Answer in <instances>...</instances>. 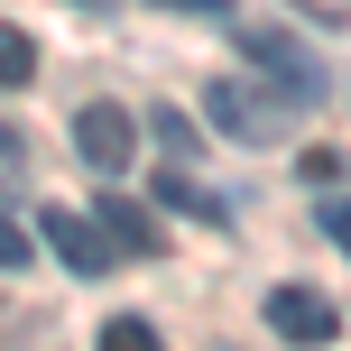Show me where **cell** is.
Here are the masks:
<instances>
[{"label":"cell","instance_id":"ba28073f","mask_svg":"<svg viewBox=\"0 0 351 351\" xmlns=\"http://www.w3.org/2000/svg\"><path fill=\"white\" fill-rule=\"evenodd\" d=\"M158 194H167L176 213H194V222H222V194H204V185H185V176H167Z\"/></svg>","mask_w":351,"mask_h":351},{"label":"cell","instance_id":"277c9868","mask_svg":"<svg viewBox=\"0 0 351 351\" xmlns=\"http://www.w3.org/2000/svg\"><path fill=\"white\" fill-rule=\"evenodd\" d=\"M241 47H250V65H259L268 84H287L296 102H315V93H324V65H315V56L296 47V37H278V28H250Z\"/></svg>","mask_w":351,"mask_h":351},{"label":"cell","instance_id":"8fae6325","mask_svg":"<svg viewBox=\"0 0 351 351\" xmlns=\"http://www.w3.org/2000/svg\"><path fill=\"white\" fill-rule=\"evenodd\" d=\"M0 268H28V231H19L10 213H0Z\"/></svg>","mask_w":351,"mask_h":351},{"label":"cell","instance_id":"5bb4252c","mask_svg":"<svg viewBox=\"0 0 351 351\" xmlns=\"http://www.w3.org/2000/svg\"><path fill=\"white\" fill-rule=\"evenodd\" d=\"M10 148H19V139H10V130H0V158H10Z\"/></svg>","mask_w":351,"mask_h":351},{"label":"cell","instance_id":"30bf717a","mask_svg":"<svg viewBox=\"0 0 351 351\" xmlns=\"http://www.w3.org/2000/svg\"><path fill=\"white\" fill-rule=\"evenodd\" d=\"M148 130H158L176 158H194V121H185V111H167V102H158V111H148Z\"/></svg>","mask_w":351,"mask_h":351},{"label":"cell","instance_id":"6da1fadb","mask_svg":"<svg viewBox=\"0 0 351 351\" xmlns=\"http://www.w3.org/2000/svg\"><path fill=\"white\" fill-rule=\"evenodd\" d=\"M296 93H259V84H241V74H213V121H222V139H241V148H268V139H287V121H296Z\"/></svg>","mask_w":351,"mask_h":351},{"label":"cell","instance_id":"52a82bcc","mask_svg":"<svg viewBox=\"0 0 351 351\" xmlns=\"http://www.w3.org/2000/svg\"><path fill=\"white\" fill-rule=\"evenodd\" d=\"M19 84H37V47H28V28L0 19V93H19Z\"/></svg>","mask_w":351,"mask_h":351},{"label":"cell","instance_id":"3957f363","mask_svg":"<svg viewBox=\"0 0 351 351\" xmlns=\"http://www.w3.org/2000/svg\"><path fill=\"white\" fill-rule=\"evenodd\" d=\"M74 158H84L93 176H121L130 158H139V121H130L121 102H84L74 111Z\"/></svg>","mask_w":351,"mask_h":351},{"label":"cell","instance_id":"5b68a950","mask_svg":"<svg viewBox=\"0 0 351 351\" xmlns=\"http://www.w3.org/2000/svg\"><path fill=\"white\" fill-rule=\"evenodd\" d=\"M268 333H287V342H333L342 315H333V296H315V287H278V296H268Z\"/></svg>","mask_w":351,"mask_h":351},{"label":"cell","instance_id":"9a60e30c","mask_svg":"<svg viewBox=\"0 0 351 351\" xmlns=\"http://www.w3.org/2000/svg\"><path fill=\"white\" fill-rule=\"evenodd\" d=\"M84 10H111V0H84Z\"/></svg>","mask_w":351,"mask_h":351},{"label":"cell","instance_id":"9c48e42d","mask_svg":"<svg viewBox=\"0 0 351 351\" xmlns=\"http://www.w3.org/2000/svg\"><path fill=\"white\" fill-rule=\"evenodd\" d=\"M148 342H158L148 315H111V324H102V351H148Z\"/></svg>","mask_w":351,"mask_h":351},{"label":"cell","instance_id":"7c38bea8","mask_svg":"<svg viewBox=\"0 0 351 351\" xmlns=\"http://www.w3.org/2000/svg\"><path fill=\"white\" fill-rule=\"evenodd\" d=\"M324 231H333V241L351 250V194H333V204H324Z\"/></svg>","mask_w":351,"mask_h":351},{"label":"cell","instance_id":"8992f818","mask_svg":"<svg viewBox=\"0 0 351 351\" xmlns=\"http://www.w3.org/2000/svg\"><path fill=\"white\" fill-rule=\"evenodd\" d=\"M102 231H111L121 259H167V222L148 204H130V194H102Z\"/></svg>","mask_w":351,"mask_h":351},{"label":"cell","instance_id":"4fadbf2b","mask_svg":"<svg viewBox=\"0 0 351 351\" xmlns=\"http://www.w3.org/2000/svg\"><path fill=\"white\" fill-rule=\"evenodd\" d=\"M158 10H204L213 19V10H231V0H158Z\"/></svg>","mask_w":351,"mask_h":351},{"label":"cell","instance_id":"7a4b0ae2","mask_svg":"<svg viewBox=\"0 0 351 351\" xmlns=\"http://www.w3.org/2000/svg\"><path fill=\"white\" fill-rule=\"evenodd\" d=\"M37 241H47L56 259L74 268V278H111V268H121L111 231H102V222H84V213H65V204H47V213H37Z\"/></svg>","mask_w":351,"mask_h":351}]
</instances>
